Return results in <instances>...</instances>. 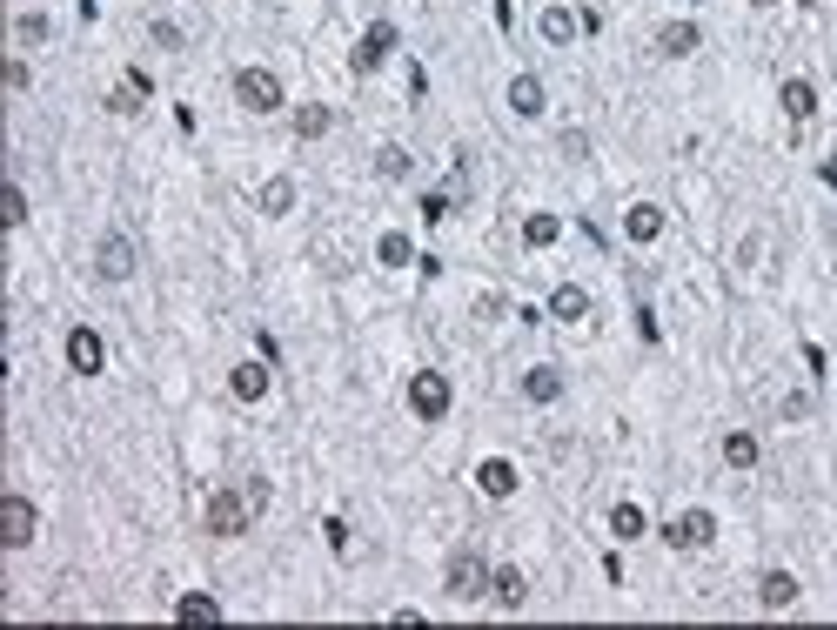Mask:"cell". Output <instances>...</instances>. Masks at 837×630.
<instances>
[{
  "instance_id": "obj_16",
  "label": "cell",
  "mask_w": 837,
  "mask_h": 630,
  "mask_svg": "<svg viewBox=\"0 0 837 630\" xmlns=\"http://www.w3.org/2000/svg\"><path fill=\"white\" fill-rule=\"evenodd\" d=\"M523 396L529 403H556V396H563V369H556V362H536L523 376Z\"/></svg>"
},
{
  "instance_id": "obj_29",
  "label": "cell",
  "mask_w": 837,
  "mask_h": 630,
  "mask_svg": "<svg viewBox=\"0 0 837 630\" xmlns=\"http://www.w3.org/2000/svg\"><path fill=\"white\" fill-rule=\"evenodd\" d=\"M556 235H563V222H556V215H529V222H523V242L529 248H550Z\"/></svg>"
},
{
  "instance_id": "obj_20",
  "label": "cell",
  "mask_w": 837,
  "mask_h": 630,
  "mask_svg": "<svg viewBox=\"0 0 837 630\" xmlns=\"http://www.w3.org/2000/svg\"><path fill=\"white\" fill-rule=\"evenodd\" d=\"M550 315H556V322H583V315H590V289H576V282H563V289L550 295Z\"/></svg>"
},
{
  "instance_id": "obj_17",
  "label": "cell",
  "mask_w": 837,
  "mask_h": 630,
  "mask_svg": "<svg viewBox=\"0 0 837 630\" xmlns=\"http://www.w3.org/2000/svg\"><path fill=\"white\" fill-rule=\"evenodd\" d=\"M623 235H630V242H657V235H663V208L657 202H637L630 215H623Z\"/></svg>"
},
{
  "instance_id": "obj_1",
  "label": "cell",
  "mask_w": 837,
  "mask_h": 630,
  "mask_svg": "<svg viewBox=\"0 0 837 630\" xmlns=\"http://www.w3.org/2000/svg\"><path fill=\"white\" fill-rule=\"evenodd\" d=\"M442 590H449L456 604H476V597L489 590V563L476 557V550H456V557H449V570H442Z\"/></svg>"
},
{
  "instance_id": "obj_32",
  "label": "cell",
  "mask_w": 837,
  "mask_h": 630,
  "mask_svg": "<svg viewBox=\"0 0 837 630\" xmlns=\"http://www.w3.org/2000/svg\"><path fill=\"white\" fill-rule=\"evenodd\" d=\"M27 222V195L21 188H7V228H21Z\"/></svg>"
},
{
  "instance_id": "obj_22",
  "label": "cell",
  "mask_w": 837,
  "mask_h": 630,
  "mask_svg": "<svg viewBox=\"0 0 837 630\" xmlns=\"http://www.w3.org/2000/svg\"><path fill=\"white\" fill-rule=\"evenodd\" d=\"M335 128V108H322V101H309V108H295V135L302 141H322Z\"/></svg>"
},
{
  "instance_id": "obj_10",
  "label": "cell",
  "mask_w": 837,
  "mask_h": 630,
  "mask_svg": "<svg viewBox=\"0 0 837 630\" xmlns=\"http://www.w3.org/2000/svg\"><path fill=\"white\" fill-rule=\"evenodd\" d=\"M489 597H496L503 610H523L529 604V577L516 570V563H496V570H489Z\"/></svg>"
},
{
  "instance_id": "obj_28",
  "label": "cell",
  "mask_w": 837,
  "mask_h": 630,
  "mask_svg": "<svg viewBox=\"0 0 837 630\" xmlns=\"http://www.w3.org/2000/svg\"><path fill=\"white\" fill-rule=\"evenodd\" d=\"M610 530H617V537L630 543V537H643L650 523H643V510H637V503H617V510H610Z\"/></svg>"
},
{
  "instance_id": "obj_13",
  "label": "cell",
  "mask_w": 837,
  "mask_h": 630,
  "mask_svg": "<svg viewBox=\"0 0 837 630\" xmlns=\"http://www.w3.org/2000/svg\"><path fill=\"white\" fill-rule=\"evenodd\" d=\"M543 101H550V94H543V81H536V74H516V81H509V114L536 121V114H543Z\"/></svg>"
},
{
  "instance_id": "obj_14",
  "label": "cell",
  "mask_w": 837,
  "mask_h": 630,
  "mask_svg": "<svg viewBox=\"0 0 837 630\" xmlns=\"http://www.w3.org/2000/svg\"><path fill=\"white\" fill-rule=\"evenodd\" d=\"M228 389H235L242 403H262L268 396V362H235V369H228Z\"/></svg>"
},
{
  "instance_id": "obj_35",
  "label": "cell",
  "mask_w": 837,
  "mask_h": 630,
  "mask_svg": "<svg viewBox=\"0 0 837 630\" xmlns=\"http://www.w3.org/2000/svg\"><path fill=\"white\" fill-rule=\"evenodd\" d=\"M757 7H771V0H757Z\"/></svg>"
},
{
  "instance_id": "obj_3",
  "label": "cell",
  "mask_w": 837,
  "mask_h": 630,
  "mask_svg": "<svg viewBox=\"0 0 837 630\" xmlns=\"http://www.w3.org/2000/svg\"><path fill=\"white\" fill-rule=\"evenodd\" d=\"M235 101H242L248 114H275L282 108V74L275 68H242L235 74Z\"/></svg>"
},
{
  "instance_id": "obj_11",
  "label": "cell",
  "mask_w": 837,
  "mask_h": 630,
  "mask_svg": "<svg viewBox=\"0 0 837 630\" xmlns=\"http://www.w3.org/2000/svg\"><path fill=\"white\" fill-rule=\"evenodd\" d=\"M148 94H155V81H148V74H141V68H128V74H121V81H114L108 108H114V114H141V101H148Z\"/></svg>"
},
{
  "instance_id": "obj_33",
  "label": "cell",
  "mask_w": 837,
  "mask_h": 630,
  "mask_svg": "<svg viewBox=\"0 0 837 630\" xmlns=\"http://www.w3.org/2000/svg\"><path fill=\"white\" fill-rule=\"evenodd\" d=\"M155 47H181V27L175 21H155Z\"/></svg>"
},
{
  "instance_id": "obj_4",
  "label": "cell",
  "mask_w": 837,
  "mask_h": 630,
  "mask_svg": "<svg viewBox=\"0 0 837 630\" xmlns=\"http://www.w3.org/2000/svg\"><path fill=\"white\" fill-rule=\"evenodd\" d=\"M449 403H456V389H449V376H436V369H422V376H409V409H416L422 423H442V416H449Z\"/></svg>"
},
{
  "instance_id": "obj_2",
  "label": "cell",
  "mask_w": 837,
  "mask_h": 630,
  "mask_svg": "<svg viewBox=\"0 0 837 630\" xmlns=\"http://www.w3.org/2000/svg\"><path fill=\"white\" fill-rule=\"evenodd\" d=\"M255 517H262V510L248 503V490H215L208 496V530H215V537H242Z\"/></svg>"
},
{
  "instance_id": "obj_7",
  "label": "cell",
  "mask_w": 837,
  "mask_h": 630,
  "mask_svg": "<svg viewBox=\"0 0 837 630\" xmlns=\"http://www.w3.org/2000/svg\"><path fill=\"white\" fill-rule=\"evenodd\" d=\"M67 369L74 376H101L108 369V342L94 336V329H67Z\"/></svg>"
},
{
  "instance_id": "obj_15",
  "label": "cell",
  "mask_w": 837,
  "mask_h": 630,
  "mask_svg": "<svg viewBox=\"0 0 837 630\" xmlns=\"http://www.w3.org/2000/svg\"><path fill=\"white\" fill-rule=\"evenodd\" d=\"M697 21H670V27H657V54H670V61H683V54H697Z\"/></svg>"
},
{
  "instance_id": "obj_31",
  "label": "cell",
  "mask_w": 837,
  "mask_h": 630,
  "mask_svg": "<svg viewBox=\"0 0 837 630\" xmlns=\"http://www.w3.org/2000/svg\"><path fill=\"white\" fill-rule=\"evenodd\" d=\"M322 537H329V550L342 557V550H349V523H342V517H329V523H322Z\"/></svg>"
},
{
  "instance_id": "obj_25",
  "label": "cell",
  "mask_w": 837,
  "mask_h": 630,
  "mask_svg": "<svg viewBox=\"0 0 837 630\" xmlns=\"http://www.w3.org/2000/svg\"><path fill=\"white\" fill-rule=\"evenodd\" d=\"M409 255H416V242H409V235H402V228H389V235H382V242H375V262H382V269H402V262H409Z\"/></svg>"
},
{
  "instance_id": "obj_8",
  "label": "cell",
  "mask_w": 837,
  "mask_h": 630,
  "mask_svg": "<svg viewBox=\"0 0 837 630\" xmlns=\"http://www.w3.org/2000/svg\"><path fill=\"white\" fill-rule=\"evenodd\" d=\"M389 54H396V27H389V21H375L369 34H362V41H355L349 68H355V74H375V68H382V61H389Z\"/></svg>"
},
{
  "instance_id": "obj_26",
  "label": "cell",
  "mask_w": 837,
  "mask_h": 630,
  "mask_svg": "<svg viewBox=\"0 0 837 630\" xmlns=\"http://www.w3.org/2000/svg\"><path fill=\"white\" fill-rule=\"evenodd\" d=\"M288 208H295V181L275 175V181L262 188V215H288Z\"/></svg>"
},
{
  "instance_id": "obj_21",
  "label": "cell",
  "mask_w": 837,
  "mask_h": 630,
  "mask_svg": "<svg viewBox=\"0 0 837 630\" xmlns=\"http://www.w3.org/2000/svg\"><path fill=\"white\" fill-rule=\"evenodd\" d=\"M757 456H764V450H757L750 429H730V436H724V463H730V470H757Z\"/></svg>"
},
{
  "instance_id": "obj_6",
  "label": "cell",
  "mask_w": 837,
  "mask_h": 630,
  "mask_svg": "<svg viewBox=\"0 0 837 630\" xmlns=\"http://www.w3.org/2000/svg\"><path fill=\"white\" fill-rule=\"evenodd\" d=\"M94 275H101V282H128L134 275V242L121 228H108V235L94 242Z\"/></svg>"
},
{
  "instance_id": "obj_12",
  "label": "cell",
  "mask_w": 837,
  "mask_h": 630,
  "mask_svg": "<svg viewBox=\"0 0 837 630\" xmlns=\"http://www.w3.org/2000/svg\"><path fill=\"white\" fill-rule=\"evenodd\" d=\"M476 490L496 496V503H503V496H516V463H509V456H489V463H476Z\"/></svg>"
},
{
  "instance_id": "obj_19",
  "label": "cell",
  "mask_w": 837,
  "mask_h": 630,
  "mask_svg": "<svg viewBox=\"0 0 837 630\" xmlns=\"http://www.w3.org/2000/svg\"><path fill=\"white\" fill-rule=\"evenodd\" d=\"M536 27H543V41H550V47H563V41L583 34V21H576L570 7H543V21H536Z\"/></svg>"
},
{
  "instance_id": "obj_18",
  "label": "cell",
  "mask_w": 837,
  "mask_h": 630,
  "mask_svg": "<svg viewBox=\"0 0 837 630\" xmlns=\"http://www.w3.org/2000/svg\"><path fill=\"white\" fill-rule=\"evenodd\" d=\"M757 597H764V610H791L797 604V577H791V570H764Z\"/></svg>"
},
{
  "instance_id": "obj_27",
  "label": "cell",
  "mask_w": 837,
  "mask_h": 630,
  "mask_svg": "<svg viewBox=\"0 0 837 630\" xmlns=\"http://www.w3.org/2000/svg\"><path fill=\"white\" fill-rule=\"evenodd\" d=\"M375 175H382V181H402V175H409V148H396V141H389V148H375Z\"/></svg>"
},
{
  "instance_id": "obj_24",
  "label": "cell",
  "mask_w": 837,
  "mask_h": 630,
  "mask_svg": "<svg viewBox=\"0 0 837 630\" xmlns=\"http://www.w3.org/2000/svg\"><path fill=\"white\" fill-rule=\"evenodd\" d=\"M777 101H784V114H791V121H811V114H817V88H811V81H784V94H777Z\"/></svg>"
},
{
  "instance_id": "obj_34",
  "label": "cell",
  "mask_w": 837,
  "mask_h": 630,
  "mask_svg": "<svg viewBox=\"0 0 837 630\" xmlns=\"http://www.w3.org/2000/svg\"><path fill=\"white\" fill-rule=\"evenodd\" d=\"M817 175H824V181L837 188V155H831V161H817Z\"/></svg>"
},
{
  "instance_id": "obj_23",
  "label": "cell",
  "mask_w": 837,
  "mask_h": 630,
  "mask_svg": "<svg viewBox=\"0 0 837 630\" xmlns=\"http://www.w3.org/2000/svg\"><path fill=\"white\" fill-rule=\"evenodd\" d=\"M175 617L181 624H221V604L201 597V590H188V597H175Z\"/></svg>"
},
{
  "instance_id": "obj_5",
  "label": "cell",
  "mask_w": 837,
  "mask_h": 630,
  "mask_svg": "<svg viewBox=\"0 0 837 630\" xmlns=\"http://www.w3.org/2000/svg\"><path fill=\"white\" fill-rule=\"evenodd\" d=\"M34 530H41L34 503L7 490V496H0V543H7V550H27V543H34Z\"/></svg>"
},
{
  "instance_id": "obj_9",
  "label": "cell",
  "mask_w": 837,
  "mask_h": 630,
  "mask_svg": "<svg viewBox=\"0 0 837 630\" xmlns=\"http://www.w3.org/2000/svg\"><path fill=\"white\" fill-rule=\"evenodd\" d=\"M710 537H717V517H710V510H683V517L663 530V543H670V550H704Z\"/></svg>"
},
{
  "instance_id": "obj_30",
  "label": "cell",
  "mask_w": 837,
  "mask_h": 630,
  "mask_svg": "<svg viewBox=\"0 0 837 630\" xmlns=\"http://www.w3.org/2000/svg\"><path fill=\"white\" fill-rule=\"evenodd\" d=\"M14 34H21L27 47H41L47 41V14H21V21H14Z\"/></svg>"
}]
</instances>
